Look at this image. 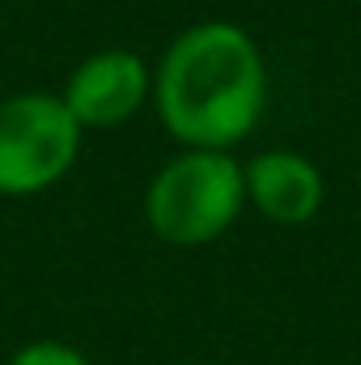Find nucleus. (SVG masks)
Listing matches in <instances>:
<instances>
[{"label":"nucleus","mask_w":361,"mask_h":365,"mask_svg":"<svg viewBox=\"0 0 361 365\" xmlns=\"http://www.w3.org/2000/svg\"><path fill=\"white\" fill-rule=\"evenodd\" d=\"M60 98L81 123V132H106L128 123L145 102H153V68L141 51L106 47L73 68Z\"/></svg>","instance_id":"nucleus-4"},{"label":"nucleus","mask_w":361,"mask_h":365,"mask_svg":"<svg viewBox=\"0 0 361 365\" xmlns=\"http://www.w3.org/2000/svg\"><path fill=\"white\" fill-rule=\"evenodd\" d=\"M247 208V175L230 149H179L145 187V225L166 247H208Z\"/></svg>","instance_id":"nucleus-2"},{"label":"nucleus","mask_w":361,"mask_h":365,"mask_svg":"<svg viewBox=\"0 0 361 365\" xmlns=\"http://www.w3.org/2000/svg\"><path fill=\"white\" fill-rule=\"evenodd\" d=\"M247 175V204L260 208L272 225H306L319 217L327 200L323 170L293 149H264L251 162H243Z\"/></svg>","instance_id":"nucleus-5"},{"label":"nucleus","mask_w":361,"mask_h":365,"mask_svg":"<svg viewBox=\"0 0 361 365\" xmlns=\"http://www.w3.org/2000/svg\"><path fill=\"white\" fill-rule=\"evenodd\" d=\"M81 136L60 93L21 90L0 98V195L26 200L56 187L77 166Z\"/></svg>","instance_id":"nucleus-3"},{"label":"nucleus","mask_w":361,"mask_h":365,"mask_svg":"<svg viewBox=\"0 0 361 365\" xmlns=\"http://www.w3.org/2000/svg\"><path fill=\"white\" fill-rule=\"evenodd\" d=\"M9 365H90V357L64 340H30L9 357Z\"/></svg>","instance_id":"nucleus-6"},{"label":"nucleus","mask_w":361,"mask_h":365,"mask_svg":"<svg viewBox=\"0 0 361 365\" xmlns=\"http://www.w3.org/2000/svg\"><path fill=\"white\" fill-rule=\"evenodd\" d=\"M153 106L183 149L243 145L268 106V64L238 21H195L153 68Z\"/></svg>","instance_id":"nucleus-1"},{"label":"nucleus","mask_w":361,"mask_h":365,"mask_svg":"<svg viewBox=\"0 0 361 365\" xmlns=\"http://www.w3.org/2000/svg\"><path fill=\"white\" fill-rule=\"evenodd\" d=\"M195 365H208V361H195Z\"/></svg>","instance_id":"nucleus-7"}]
</instances>
